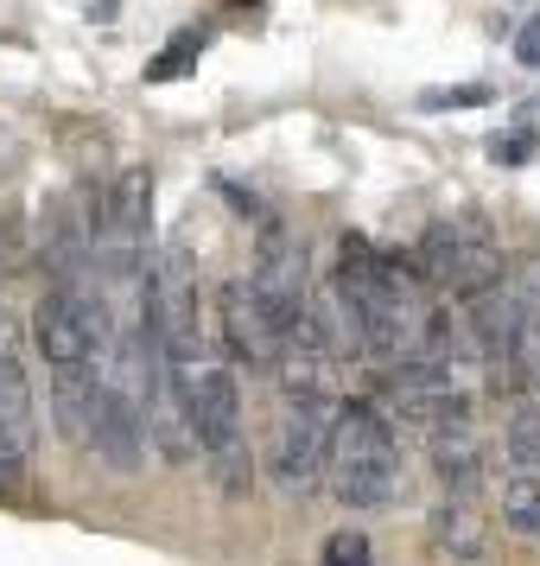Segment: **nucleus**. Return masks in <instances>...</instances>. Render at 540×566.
Here are the masks:
<instances>
[{"label": "nucleus", "mask_w": 540, "mask_h": 566, "mask_svg": "<svg viewBox=\"0 0 540 566\" xmlns=\"http://www.w3.org/2000/svg\"><path fill=\"white\" fill-rule=\"evenodd\" d=\"M248 293H255L261 318L274 337H293L299 325H311V281H306V249L280 230V223H261V249L248 268Z\"/></svg>", "instance_id": "6"}, {"label": "nucleus", "mask_w": 540, "mask_h": 566, "mask_svg": "<svg viewBox=\"0 0 540 566\" xmlns=\"http://www.w3.org/2000/svg\"><path fill=\"white\" fill-rule=\"evenodd\" d=\"M198 57H204V32H179V39H172V45H166L153 64H147V77H153V83H172V77H184Z\"/></svg>", "instance_id": "15"}, {"label": "nucleus", "mask_w": 540, "mask_h": 566, "mask_svg": "<svg viewBox=\"0 0 540 566\" xmlns=\"http://www.w3.org/2000/svg\"><path fill=\"white\" fill-rule=\"evenodd\" d=\"M433 547H438V554H452V566H477V560H484V547H489L484 515L470 510L464 496L438 503V510H433Z\"/></svg>", "instance_id": "11"}, {"label": "nucleus", "mask_w": 540, "mask_h": 566, "mask_svg": "<svg viewBox=\"0 0 540 566\" xmlns=\"http://www.w3.org/2000/svg\"><path fill=\"white\" fill-rule=\"evenodd\" d=\"M235 7H255V0H235Z\"/></svg>", "instance_id": "23"}, {"label": "nucleus", "mask_w": 540, "mask_h": 566, "mask_svg": "<svg viewBox=\"0 0 540 566\" xmlns=\"http://www.w3.org/2000/svg\"><path fill=\"white\" fill-rule=\"evenodd\" d=\"M433 471L452 496H470V490L484 484V446L470 439V427H445L433 439Z\"/></svg>", "instance_id": "12"}, {"label": "nucleus", "mask_w": 540, "mask_h": 566, "mask_svg": "<svg viewBox=\"0 0 540 566\" xmlns=\"http://www.w3.org/2000/svg\"><path fill=\"white\" fill-rule=\"evenodd\" d=\"M515 57H521L528 71H540V13L534 20H521V32H515Z\"/></svg>", "instance_id": "20"}, {"label": "nucleus", "mask_w": 540, "mask_h": 566, "mask_svg": "<svg viewBox=\"0 0 540 566\" xmlns=\"http://www.w3.org/2000/svg\"><path fill=\"white\" fill-rule=\"evenodd\" d=\"M325 566H369V535H357V528H337V535L325 541Z\"/></svg>", "instance_id": "17"}, {"label": "nucleus", "mask_w": 540, "mask_h": 566, "mask_svg": "<svg viewBox=\"0 0 540 566\" xmlns=\"http://www.w3.org/2000/svg\"><path fill=\"white\" fill-rule=\"evenodd\" d=\"M502 522H509L515 535L540 541V478L534 471H509L502 478Z\"/></svg>", "instance_id": "14"}, {"label": "nucleus", "mask_w": 540, "mask_h": 566, "mask_svg": "<svg viewBox=\"0 0 540 566\" xmlns=\"http://www.w3.org/2000/svg\"><path fill=\"white\" fill-rule=\"evenodd\" d=\"M337 312H343V332L369 363H407L420 350H433L445 325L426 306V281L401 268L394 255H375L362 235H343V255H337Z\"/></svg>", "instance_id": "1"}, {"label": "nucleus", "mask_w": 540, "mask_h": 566, "mask_svg": "<svg viewBox=\"0 0 540 566\" xmlns=\"http://www.w3.org/2000/svg\"><path fill=\"white\" fill-rule=\"evenodd\" d=\"M337 395H286L280 433H274V484L286 496H311L325 484V446H331Z\"/></svg>", "instance_id": "7"}, {"label": "nucleus", "mask_w": 540, "mask_h": 566, "mask_svg": "<svg viewBox=\"0 0 540 566\" xmlns=\"http://www.w3.org/2000/svg\"><path fill=\"white\" fill-rule=\"evenodd\" d=\"M325 478H331L343 510H388L401 496V446L375 408L337 401L331 446H325Z\"/></svg>", "instance_id": "2"}, {"label": "nucleus", "mask_w": 540, "mask_h": 566, "mask_svg": "<svg viewBox=\"0 0 540 566\" xmlns=\"http://www.w3.org/2000/svg\"><path fill=\"white\" fill-rule=\"evenodd\" d=\"M477 103H489L484 83H464V90H426V96H420V108H477Z\"/></svg>", "instance_id": "19"}, {"label": "nucleus", "mask_w": 540, "mask_h": 566, "mask_svg": "<svg viewBox=\"0 0 540 566\" xmlns=\"http://www.w3.org/2000/svg\"><path fill=\"white\" fill-rule=\"evenodd\" d=\"M184 420H191V446L210 459V478L223 496L248 490V446H242V388H235L230 363H210L184 388Z\"/></svg>", "instance_id": "3"}, {"label": "nucleus", "mask_w": 540, "mask_h": 566, "mask_svg": "<svg viewBox=\"0 0 540 566\" xmlns=\"http://www.w3.org/2000/svg\"><path fill=\"white\" fill-rule=\"evenodd\" d=\"M216 306H223V337H230V357L242 363V369L267 376V369H274V357H280V337L267 332V318H261L248 281H230Z\"/></svg>", "instance_id": "10"}, {"label": "nucleus", "mask_w": 540, "mask_h": 566, "mask_svg": "<svg viewBox=\"0 0 540 566\" xmlns=\"http://www.w3.org/2000/svg\"><path fill=\"white\" fill-rule=\"evenodd\" d=\"M413 274L433 286V293L477 300L484 286H496L509 274V261H502V242L489 235V223H477V217H445V223H433V230L420 235Z\"/></svg>", "instance_id": "4"}, {"label": "nucleus", "mask_w": 540, "mask_h": 566, "mask_svg": "<svg viewBox=\"0 0 540 566\" xmlns=\"http://www.w3.org/2000/svg\"><path fill=\"white\" fill-rule=\"evenodd\" d=\"M39 350L52 369H89V363L108 357V306L96 281H64L39 300Z\"/></svg>", "instance_id": "5"}, {"label": "nucleus", "mask_w": 540, "mask_h": 566, "mask_svg": "<svg viewBox=\"0 0 540 566\" xmlns=\"http://www.w3.org/2000/svg\"><path fill=\"white\" fill-rule=\"evenodd\" d=\"M32 439H39V420H32V382H27V357H20V325H13V312L0 306V446L13 459H32Z\"/></svg>", "instance_id": "9"}, {"label": "nucleus", "mask_w": 540, "mask_h": 566, "mask_svg": "<svg viewBox=\"0 0 540 566\" xmlns=\"http://www.w3.org/2000/svg\"><path fill=\"white\" fill-rule=\"evenodd\" d=\"M0 274H7V242H0Z\"/></svg>", "instance_id": "22"}, {"label": "nucleus", "mask_w": 540, "mask_h": 566, "mask_svg": "<svg viewBox=\"0 0 540 566\" xmlns=\"http://www.w3.org/2000/svg\"><path fill=\"white\" fill-rule=\"evenodd\" d=\"M20 471H27V459H13V452L0 446V490H7V484H20Z\"/></svg>", "instance_id": "21"}, {"label": "nucleus", "mask_w": 540, "mask_h": 566, "mask_svg": "<svg viewBox=\"0 0 540 566\" xmlns=\"http://www.w3.org/2000/svg\"><path fill=\"white\" fill-rule=\"evenodd\" d=\"M521 382H540V281L528 286V318H521Z\"/></svg>", "instance_id": "16"}, {"label": "nucleus", "mask_w": 540, "mask_h": 566, "mask_svg": "<svg viewBox=\"0 0 540 566\" xmlns=\"http://www.w3.org/2000/svg\"><path fill=\"white\" fill-rule=\"evenodd\" d=\"M502 446H509V464L515 471H534L540 478V395L521 388L509 408V427H502Z\"/></svg>", "instance_id": "13"}, {"label": "nucleus", "mask_w": 540, "mask_h": 566, "mask_svg": "<svg viewBox=\"0 0 540 566\" xmlns=\"http://www.w3.org/2000/svg\"><path fill=\"white\" fill-rule=\"evenodd\" d=\"M528 154H534V134H528V128H509V134H496V140H489V159H496V166H521Z\"/></svg>", "instance_id": "18"}, {"label": "nucleus", "mask_w": 540, "mask_h": 566, "mask_svg": "<svg viewBox=\"0 0 540 566\" xmlns=\"http://www.w3.org/2000/svg\"><path fill=\"white\" fill-rule=\"evenodd\" d=\"M521 318H528V281L502 274L470 300V332H477V350L496 388H521Z\"/></svg>", "instance_id": "8"}]
</instances>
